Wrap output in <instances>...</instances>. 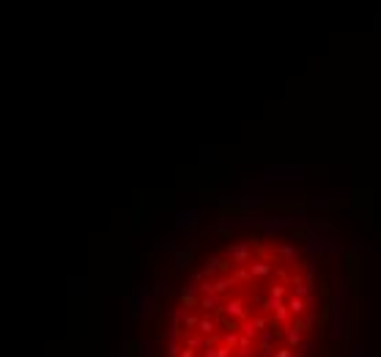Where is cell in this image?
Here are the masks:
<instances>
[{"mask_svg":"<svg viewBox=\"0 0 381 357\" xmlns=\"http://www.w3.org/2000/svg\"><path fill=\"white\" fill-rule=\"evenodd\" d=\"M239 338H241V333H228V335H222V343H228L230 349H236L239 346Z\"/></svg>","mask_w":381,"mask_h":357,"instance_id":"cell-8","label":"cell"},{"mask_svg":"<svg viewBox=\"0 0 381 357\" xmlns=\"http://www.w3.org/2000/svg\"><path fill=\"white\" fill-rule=\"evenodd\" d=\"M249 256H252L249 245H233V247H228V261H230V264L247 267V264H249Z\"/></svg>","mask_w":381,"mask_h":357,"instance_id":"cell-2","label":"cell"},{"mask_svg":"<svg viewBox=\"0 0 381 357\" xmlns=\"http://www.w3.org/2000/svg\"><path fill=\"white\" fill-rule=\"evenodd\" d=\"M222 305H225V297H222V294H217V291L203 294V297H201V311L220 313V311H222Z\"/></svg>","mask_w":381,"mask_h":357,"instance_id":"cell-3","label":"cell"},{"mask_svg":"<svg viewBox=\"0 0 381 357\" xmlns=\"http://www.w3.org/2000/svg\"><path fill=\"white\" fill-rule=\"evenodd\" d=\"M198 333L201 335H214L217 333V319L214 316H201V324H198Z\"/></svg>","mask_w":381,"mask_h":357,"instance_id":"cell-6","label":"cell"},{"mask_svg":"<svg viewBox=\"0 0 381 357\" xmlns=\"http://www.w3.org/2000/svg\"><path fill=\"white\" fill-rule=\"evenodd\" d=\"M258 346H255V338L249 335H241L239 338V346H236V357H255Z\"/></svg>","mask_w":381,"mask_h":357,"instance_id":"cell-4","label":"cell"},{"mask_svg":"<svg viewBox=\"0 0 381 357\" xmlns=\"http://www.w3.org/2000/svg\"><path fill=\"white\" fill-rule=\"evenodd\" d=\"M274 357H293V346H280V349H274Z\"/></svg>","mask_w":381,"mask_h":357,"instance_id":"cell-9","label":"cell"},{"mask_svg":"<svg viewBox=\"0 0 381 357\" xmlns=\"http://www.w3.org/2000/svg\"><path fill=\"white\" fill-rule=\"evenodd\" d=\"M201 316L203 313H181V327L186 330V333H192V330H198V324H201Z\"/></svg>","mask_w":381,"mask_h":357,"instance_id":"cell-5","label":"cell"},{"mask_svg":"<svg viewBox=\"0 0 381 357\" xmlns=\"http://www.w3.org/2000/svg\"><path fill=\"white\" fill-rule=\"evenodd\" d=\"M283 338H285L288 346L299 349V346H302V341H304V330L299 327V324H283Z\"/></svg>","mask_w":381,"mask_h":357,"instance_id":"cell-1","label":"cell"},{"mask_svg":"<svg viewBox=\"0 0 381 357\" xmlns=\"http://www.w3.org/2000/svg\"><path fill=\"white\" fill-rule=\"evenodd\" d=\"M269 297L285 299V283H272V286H269Z\"/></svg>","mask_w":381,"mask_h":357,"instance_id":"cell-7","label":"cell"}]
</instances>
